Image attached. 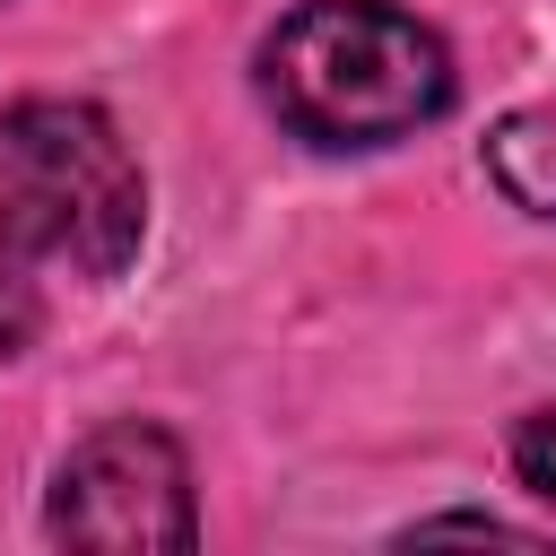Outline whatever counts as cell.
Segmentation results:
<instances>
[{
    "mask_svg": "<svg viewBox=\"0 0 556 556\" xmlns=\"http://www.w3.org/2000/svg\"><path fill=\"white\" fill-rule=\"evenodd\" d=\"M278 122L313 148H382L452 104V52L434 26L382 0H313L261 43Z\"/></svg>",
    "mask_w": 556,
    "mask_h": 556,
    "instance_id": "obj_1",
    "label": "cell"
},
{
    "mask_svg": "<svg viewBox=\"0 0 556 556\" xmlns=\"http://www.w3.org/2000/svg\"><path fill=\"white\" fill-rule=\"evenodd\" d=\"M0 235L78 278H113L139 252L148 182L96 104L26 96L0 113Z\"/></svg>",
    "mask_w": 556,
    "mask_h": 556,
    "instance_id": "obj_2",
    "label": "cell"
},
{
    "mask_svg": "<svg viewBox=\"0 0 556 556\" xmlns=\"http://www.w3.org/2000/svg\"><path fill=\"white\" fill-rule=\"evenodd\" d=\"M52 539L96 547V556H148V547H191V469L174 434L156 426H96L61 478H52Z\"/></svg>",
    "mask_w": 556,
    "mask_h": 556,
    "instance_id": "obj_3",
    "label": "cell"
},
{
    "mask_svg": "<svg viewBox=\"0 0 556 556\" xmlns=\"http://www.w3.org/2000/svg\"><path fill=\"white\" fill-rule=\"evenodd\" d=\"M486 174L513 208L556 217V113H504L486 139Z\"/></svg>",
    "mask_w": 556,
    "mask_h": 556,
    "instance_id": "obj_4",
    "label": "cell"
},
{
    "mask_svg": "<svg viewBox=\"0 0 556 556\" xmlns=\"http://www.w3.org/2000/svg\"><path fill=\"white\" fill-rule=\"evenodd\" d=\"M513 478H521L539 504H556V417H547V408L513 426Z\"/></svg>",
    "mask_w": 556,
    "mask_h": 556,
    "instance_id": "obj_5",
    "label": "cell"
},
{
    "mask_svg": "<svg viewBox=\"0 0 556 556\" xmlns=\"http://www.w3.org/2000/svg\"><path fill=\"white\" fill-rule=\"evenodd\" d=\"M35 330H43V304H35V287L0 261V365H9V356H26V348H35Z\"/></svg>",
    "mask_w": 556,
    "mask_h": 556,
    "instance_id": "obj_6",
    "label": "cell"
},
{
    "mask_svg": "<svg viewBox=\"0 0 556 556\" xmlns=\"http://www.w3.org/2000/svg\"><path fill=\"white\" fill-rule=\"evenodd\" d=\"M408 539H513V547H530V530H513L495 513H443V521H417Z\"/></svg>",
    "mask_w": 556,
    "mask_h": 556,
    "instance_id": "obj_7",
    "label": "cell"
}]
</instances>
